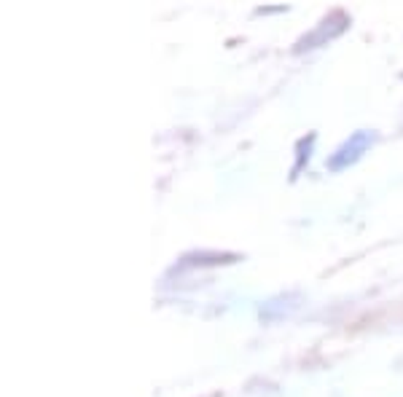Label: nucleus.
<instances>
[{
    "label": "nucleus",
    "mask_w": 403,
    "mask_h": 397,
    "mask_svg": "<svg viewBox=\"0 0 403 397\" xmlns=\"http://www.w3.org/2000/svg\"><path fill=\"white\" fill-rule=\"evenodd\" d=\"M347 27V17L344 14H333V17H328L323 25L317 27L315 32H309L306 38H302L299 41V46L296 49H315V46H320V43H326V41H331V38H336L342 30Z\"/></svg>",
    "instance_id": "2"
},
{
    "label": "nucleus",
    "mask_w": 403,
    "mask_h": 397,
    "mask_svg": "<svg viewBox=\"0 0 403 397\" xmlns=\"http://www.w3.org/2000/svg\"><path fill=\"white\" fill-rule=\"evenodd\" d=\"M371 143H374V134H371V132H355L353 137H350V140H347V143L339 148V153H336V156L328 161V167H331V170H342V167L353 164L355 159H357L363 150L368 148Z\"/></svg>",
    "instance_id": "1"
}]
</instances>
